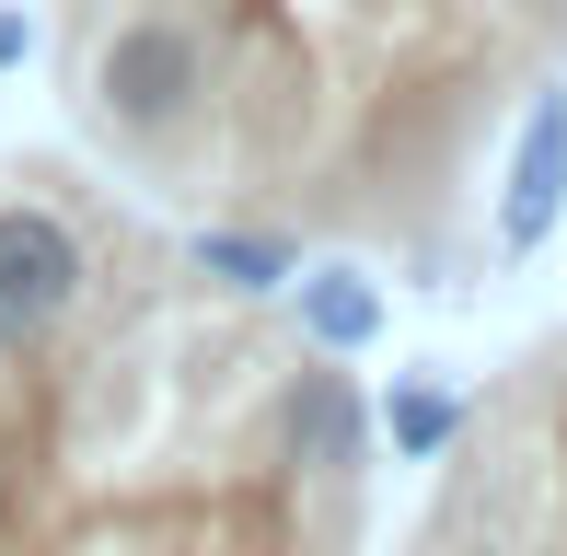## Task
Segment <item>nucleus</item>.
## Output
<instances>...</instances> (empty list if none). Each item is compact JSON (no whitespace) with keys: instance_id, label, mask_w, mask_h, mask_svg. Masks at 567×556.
<instances>
[{"instance_id":"1","label":"nucleus","mask_w":567,"mask_h":556,"mask_svg":"<svg viewBox=\"0 0 567 556\" xmlns=\"http://www.w3.org/2000/svg\"><path fill=\"white\" fill-rule=\"evenodd\" d=\"M371 418L267 290L127 244L59 325H0V556H359Z\"/></svg>"},{"instance_id":"5","label":"nucleus","mask_w":567,"mask_h":556,"mask_svg":"<svg viewBox=\"0 0 567 556\" xmlns=\"http://www.w3.org/2000/svg\"><path fill=\"white\" fill-rule=\"evenodd\" d=\"M12 59H35V12H0V70Z\"/></svg>"},{"instance_id":"3","label":"nucleus","mask_w":567,"mask_h":556,"mask_svg":"<svg viewBox=\"0 0 567 556\" xmlns=\"http://www.w3.org/2000/svg\"><path fill=\"white\" fill-rule=\"evenodd\" d=\"M405 556H567V325L533 337L441 441Z\"/></svg>"},{"instance_id":"2","label":"nucleus","mask_w":567,"mask_h":556,"mask_svg":"<svg viewBox=\"0 0 567 556\" xmlns=\"http://www.w3.org/2000/svg\"><path fill=\"white\" fill-rule=\"evenodd\" d=\"M174 12L209 59L186 209L301 244L441 256L509 105L556 82L567 0H70Z\"/></svg>"},{"instance_id":"4","label":"nucleus","mask_w":567,"mask_h":556,"mask_svg":"<svg viewBox=\"0 0 567 556\" xmlns=\"http://www.w3.org/2000/svg\"><path fill=\"white\" fill-rule=\"evenodd\" d=\"M105 278V244L59 197H0V325H59Z\"/></svg>"}]
</instances>
